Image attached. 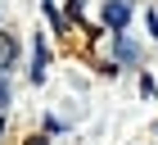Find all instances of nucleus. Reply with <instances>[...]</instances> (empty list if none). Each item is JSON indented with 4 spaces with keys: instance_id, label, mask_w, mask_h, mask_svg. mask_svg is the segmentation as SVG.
Listing matches in <instances>:
<instances>
[{
    "instance_id": "obj_4",
    "label": "nucleus",
    "mask_w": 158,
    "mask_h": 145,
    "mask_svg": "<svg viewBox=\"0 0 158 145\" xmlns=\"http://www.w3.org/2000/svg\"><path fill=\"white\" fill-rule=\"evenodd\" d=\"M14 50H18V46H14V36L0 32V68H9V64H14Z\"/></svg>"
},
{
    "instance_id": "obj_3",
    "label": "nucleus",
    "mask_w": 158,
    "mask_h": 145,
    "mask_svg": "<svg viewBox=\"0 0 158 145\" xmlns=\"http://www.w3.org/2000/svg\"><path fill=\"white\" fill-rule=\"evenodd\" d=\"M45 64H50V50L36 41V64H32V82H41V77H45Z\"/></svg>"
},
{
    "instance_id": "obj_6",
    "label": "nucleus",
    "mask_w": 158,
    "mask_h": 145,
    "mask_svg": "<svg viewBox=\"0 0 158 145\" xmlns=\"http://www.w3.org/2000/svg\"><path fill=\"white\" fill-rule=\"evenodd\" d=\"M0 132H5V122H0Z\"/></svg>"
},
{
    "instance_id": "obj_1",
    "label": "nucleus",
    "mask_w": 158,
    "mask_h": 145,
    "mask_svg": "<svg viewBox=\"0 0 158 145\" xmlns=\"http://www.w3.org/2000/svg\"><path fill=\"white\" fill-rule=\"evenodd\" d=\"M127 18H131V5H127V0H109V5H104V27L122 32V27H127Z\"/></svg>"
},
{
    "instance_id": "obj_5",
    "label": "nucleus",
    "mask_w": 158,
    "mask_h": 145,
    "mask_svg": "<svg viewBox=\"0 0 158 145\" xmlns=\"http://www.w3.org/2000/svg\"><path fill=\"white\" fill-rule=\"evenodd\" d=\"M5 100H9V82H5V72H0V109H5Z\"/></svg>"
},
{
    "instance_id": "obj_2",
    "label": "nucleus",
    "mask_w": 158,
    "mask_h": 145,
    "mask_svg": "<svg viewBox=\"0 0 158 145\" xmlns=\"http://www.w3.org/2000/svg\"><path fill=\"white\" fill-rule=\"evenodd\" d=\"M113 46H118V59H122V64H135V59H140V50H135V41H127L122 32H113Z\"/></svg>"
}]
</instances>
